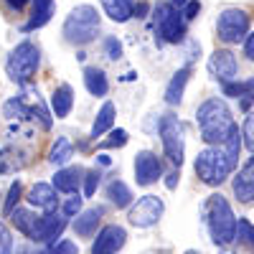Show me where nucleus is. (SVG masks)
Masks as SVG:
<instances>
[{"label":"nucleus","mask_w":254,"mask_h":254,"mask_svg":"<svg viewBox=\"0 0 254 254\" xmlns=\"http://www.w3.org/2000/svg\"><path fill=\"white\" fill-rule=\"evenodd\" d=\"M196 122H198V130H201V140L208 142L211 147H221L239 130L224 99H206L196 110Z\"/></svg>","instance_id":"obj_1"},{"label":"nucleus","mask_w":254,"mask_h":254,"mask_svg":"<svg viewBox=\"0 0 254 254\" xmlns=\"http://www.w3.org/2000/svg\"><path fill=\"white\" fill-rule=\"evenodd\" d=\"M203 219H206V226H208L211 242H214L216 247H229L237 239L239 219L234 216L229 201L221 193L208 196V201L203 203Z\"/></svg>","instance_id":"obj_2"},{"label":"nucleus","mask_w":254,"mask_h":254,"mask_svg":"<svg viewBox=\"0 0 254 254\" xmlns=\"http://www.w3.org/2000/svg\"><path fill=\"white\" fill-rule=\"evenodd\" d=\"M99 33V13L92 5H76L64 20V38L74 46H87Z\"/></svg>","instance_id":"obj_3"},{"label":"nucleus","mask_w":254,"mask_h":254,"mask_svg":"<svg viewBox=\"0 0 254 254\" xmlns=\"http://www.w3.org/2000/svg\"><path fill=\"white\" fill-rule=\"evenodd\" d=\"M3 115L8 120H38L44 130H51V112L46 110L41 94L31 87H23V92L18 97L8 99L3 107Z\"/></svg>","instance_id":"obj_4"},{"label":"nucleus","mask_w":254,"mask_h":254,"mask_svg":"<svg viewBox=\"0 0 254 254\" xmlns=\"http://www.w3.org/2000/svg\"><path fill=\"white\" fill-rule=\"evenodd\" d=\"M38 64H41L38 46L31 44V41H23V44H18L10 51V56L5 61V71H8L10 81H15L18 87H28V81L38 71Z\"/></svg>","instance_id":"obj_5"},{"label":"nucleus","mask_w":254,"mask_h":254,"mask_svg":"<svg viewBox=\"0 0 254 254\" xmlns=\"http://www.w3.org/2000/svg\"><path fill=\"white\" fill-rule=\"evenodd\" d=\"M234 168L237 165L231 163L224 147H206V150L196 155V176L206 186H221Z\"/></svg>","instance_id":"obj_6"},{"label":"nucleus","mask_w":254,"mask_h":254,"mask_svg":"<svg viewBox=\"0 0 254 254\" xmlns=\"http://www.w3.org/2000/svg\"><path fill=\"white\" fill-rule=\"evenodd\" d=\"M155 31L160 33V38L165 44H181L186 38V20L183 13L168 0V3H158L155 5Z\"/></svg>","instance_id":"obj_7"},{"label":"nucleus","mask_w":254,"mask_h":254,"mask_svg":"<svg viewBox=\"0 0 254 254\" xmlns=\"http://www.w3.org/2000/svg\"><path fill=\"white\" fill-rule=\"evenodd\" d=\"M160 140H163L165 158L171 160L176 168H181L183 158H186V132H183V125H181L178 117L165 115L160 120Z\"/></svg>","instance_id":"obj_8"},{"label":"nucleus","mask_w":254,"mask_h":254,"mask_svg":"<svg viewBox=\"0 0 254 254\" xmlns=\"http://www.w3.org/2000/svg\"><path fill=\"white\" fill-rule=\"evenodd\" d=\"M216 31L224 44H239L247 41V31H249V13L242 8H226L219 20H216Z\"/></svg>","instance_id":"obj_9"},{"label":"nucleus","mask_w":254,"mask_h":254,"mask_svg":"<svg viewBox=\"0 0 254 254\" xmlns=\"http://www.w3.org/2000/svg\"><path fill=\"white\" fill-rule=\"evenodd\" d=\"M163 211H165L163 198H158V196H142V198H137L130 206L127 219H130V224L137 226V229H147V226H155L160 221Z\"/></svg>","instance_id":"obj_10"},{"label":"nucleus","mask_w":254,"mask_h":254,"mask_svg":"<svg viewBox=\"0 0 254 254\" xmlns=\"http://www.w3.org/2000/svg\"><path fill=\"white\" fill-rule=\"evenodd\" d=\"M237 56L226 51V49H216L208 56V71L214 79H219L221 84H231L237 79Z\"/></svg>","instance_id":"obj_11"},{"label":"nucleus","mask_w":254,"mask_h":254,"mask_svg":"<svg viewBox=\"0 0 254 254\" xmlns=\"http://www.w3.org/2000/svg\"><path fill=\"white\" fill-rule=\"evenodd\" d=\"M163 176V165L155 153L150 150H140L135 155V181L137 186H153Z\"/></svg>","instance_id":"obj_12"},{"label":"nucleus","mask_w":254,"mask_h":254,"mask_svg":"<svg viewBox=\"0 0 254 254\" xmlns=\"http://www.w3.org/2000/svg\"><path fill=\"white\" fill-rule=\"evenodd\" d=\"M125 242H127V231L117 224H110L97 234L92 244V254H117L125 247Z\"/></svg>","instance_id":"obj_13"},{"label":"nucleus","mask_w":254,"mask_h":254,"mask_svg":"<svg viewBox=\"0 0 254 254\" xmlns=\"http://www.w3.org/2000/svg\"><path fill=\"white\" fill-rule=\"evenodd\" d=\"M234 193L244 203L254 201V155L244 163V168L237 173V178H234Z\"/></svg>","instance_id":"obj_14"},{"label":"nucleus","mask_w":254,"mask_h":254,"mask_svg":"<svg viewBox=\"0 0 254 254\" xmlns=\"http://www.w3.org/2000/svg\"><path fill=\"white\" fill-rule=\"evenodd\" d=\"M64 229H66V216H64V214H46L44 219H41L38 234H36L33 242H44V244H49V242H54V239L61 237V231H64Z\"/></svg>","instance_id":"obj_15"},{"label":"nucleus","mask_w":254,"mask_h":254,"mask_svg":"<svg viewBox=\"0 0 254 254\" xmlns=\"http://www.w3.org/2000/svg\"><path fill=\"white\" fill-rule=\"evenodd\" d=\"M28 203L46 211V214H54L56 208V188L49 186V183H36L31 190H28Z\"/></svg>","instance_id":"obj_16"},{"label":"nucleus","mask_w":254,"mask_h":254,"mask_svg":"<svg viewBox=\"0 0 254 254\" xmlns=\"http://www.w3.org/2000/svg\"><path fill=\"white\" fill-rule=\"evenodd\" d=\"M54 10H56L54 0H31V18L23 26V31L28 33V31H36L41 26H46L51 20V15H54Z\"/></svg>","instance_id":"obj_17"},{"label":"nucleus","mask_w":254,"mask_h":254,"mask_svg":"<svg viewBox=\"0 0 254 254\" xmlns=\"http://www.w3.org/2000/svg\"><path fill=\"white\" fill-rule=\"evenodd\" d=\"M10 219H13V224H15V229L20 231V234H26L28 239H36L41 219H44V216L33 214V211H28V208H15L10 214Z\"/></svg>","instance_id":"obj_18"},{"label":"nucleus","mask_w":254,"mask_h":254,"mask_svg":"<svg viewBox=\"0 0 254 254\" xmlns=\"http://www.w3.org/2000/svg\"><path fill=\"white\" fill-rule=\"evenodd\" d=\"M71 107H74V92H71L69 84H61V87H56L54 94H51V110H54V117H56V120L69 117Z\"/></svg>","instance_id":"obj_19"},{"label":"nucleus","mask_w":254,"mask_h":254,"mask_svg":"<svg viewBox=\"0 0 254 254\" xmlns=\"http://www.w3.org/2000/svg\"><path fill=\"white\" fill-rule=\"evenodd\" d=\"M81 181L84 178H81L79 168H61V171H56V176H54V188L61 190V193H76Z\"/></svg>","instance_id":"obj_20"},{"label":"nucleus","mask_w":254,"mask_h":254,"mask_svg":"<svg viewBox=\"0 0 254 254\" xmlns=\"http://www.w3.org/2000/svg\"><path fill=\"white\" fill-rule=\"evenodd\" d=\"M102 8L115 23H127L135 15V3L132 0H102Z\"/></svg>","instance_id":"obj_21"},{"label":"nucleus","mask_w":254,"mask_h":254,"mask_svg":"<svg viewBox=\"0 0 254 254\" xmlns=\"http://www.w3.org/2000/svg\"><path fill=\"white\" fill-rule=\"evenodd\" d=\"M188 76H190V69L183 66L173 74V79L168 81V87H165V102L168 104H181L183 99V92H186V84H188Z\"/></svg>","instance_id":"obj_22"},{"label":"nucleus","mask_w":254,"mask_h":254,"mask_svg":"<svg viewBox=\"0 0 254 254\" xmlns=\"http://www.w3.org/2000/svg\"><path fill=\"white\" fill-rule=\"evenodd\" d=\"M84 84H87V92L92 97H104L110 92V81L107 76H104L102 69L97 66H89V69H84Z\"/></svg>","instance_id":"obj_23"},{"label":"nucleus","mask_w":254,"mask_h":254,"mask_svg":"<svg viewBox=\"0 0 254 254\" xmlns=\"http://www.w3.org/2000/svg\"><path fill=\"white\" fill-rule=\"evenodd\" d=\"M102 216H104V208H102V206L84 211V214L74 221V231H76L79 237H92L94 231H97V224H99Z\"/></svg>","instance_id":"obj_24"},{"label":"nucleus","mask_w":254,"mask_h":254,"mask_svg":"<svg viewBox=\"0 0 254 254\" xmlns=\"http://www.w3.org/2000/svg\"><path fill=\"white\" fill-rule=\"evenodd\" d=\"M224 94L226 97H237L242 102V107L247 110L249 104L254 102V79L249 81H231V84H224Z\"/></svg>","instance_id":"obj_25"},{"label":"nucleus","mask_w":254,"mask_h":254,"mask_svg":"<svg viewBox=\"0 0 254 254\" xmlns=\"http://www.w3.org/2000/svg\"><path fill=\"white\" fill-rule=\"evenodd\" d=\"M74 155V145L69 137H56V142L51 145V150H49V163L61 168V165H66Z\"/></svg>","instance_id":"obj_26"},{"label":"nucleus","mask_w":254,"mask_h":254,"mask_svg":"<svg viewBox=\"0 0 254 254\" xmlns=\"http://www.w3.org/2000/svg\"><path fill=\"white\" fill-rule=\"evenodd\" d=\"M112 125H115V104H112V102H104L102 110H99L97 117H94L92 137H102L107 130H112Z\"/></svg>","instance_id":"obj_27"},{"label":"nucleus","mask_w":254,"mask_h":254,"mask_svg":"<svg viewBox=\"0 0 254 254\" xmlns=\"http://www.w3.org/2000/svg\"><path fill=\"white\" fill-rule=\"evenodd\" d=\"M107 196H110V201H112L117 208L132 206V193H130V188H127L122 181H112V183L107 186Z\"/></svg>","instance_id":"obj_28"},{"label":"nucleus","mask_w":254,"mask_h":254,"mask_svg":"<svg viewBox=\"0 0 254 254\" xmlns=\"http://www.w3.org/2000/svg\"><path fill=\"white\" fill-rule=\"evenodd\" d=\"M237 239H239L244 247H249V249L254 252V224H252V221L239 219V231H237Z\"/></svg>","instance_id":"obj_29"},{"label":"nucleus","mask_w":254,"mask_h":254,"mask_svg":"<svg viewBox=\"0 0 254 254\" xmlns=\"http://www.w3.org/2000/svg\"><path fill=\"white\" fill-rule=\"evenodd\" d=\"M221 147L226 150V155L231 158V163L237 165V163H239V147H242V135H239V130H237L234 135H231V137H229V140H226Z\"/></svg>","instance_id":"obj_30"},{"label":"nucleus","mask_w":254,"mask_h":254,"mask_svg":"<svg viewBox=\"0 0 254 254\" xmlns=\"http://www.w3.org/2000/svg\"><path fill=\"white\" fill-rule=\"evenodd\" d=\"M20 190H23V186H20V181H15V183L10 186V190H8L5 203H3V214H5V216H10L13 211H15V203H18V198H20Z\"/></svg>","instance_id":"obj_31"},{"label":"nucleus","mask_w":254,"mask_h":254,"mask_svg":"<svg viewBox=\"0 0 254 254\" xmlns=\"http://www.w3.org/2000/svg\"><path fill=\"white\" fill-rule=\"evenodd\" d=\"M242 137H244V145H247V150L254 153V110L247 115L244 120V130H242Z\"/></svg>","instance_id":"obj_32"},{"label":"nucleus","mask_w":254,"mask_h":254,"mask_svg":"<svg viewBox=\"0 0 254 254\" xmlns=\"http://www.w3.org/2000/svg\"><path fill=\"white\" fill-rule=\"evenodd\" d=\"M104 56H107L110 61L122 59V44L117 38H107V41H104Z\"/></svg>","instance_id":"obj_33"},{"label":"nucleus","mask_w":254,"mask_h":254,"mask_svg":"<svg viewBox=\"0 0 254 254\" xmlns=\"http://www.w3.org/2000/svg\"><path fill=\"white\" fill-rule=\"evenodd\" d=\"M127 145V130H112L110 140H104L102 147H125Z\"/></svg>","instance_id":"obj_34"},{"label":"nucleus","mask_w":254,"mask_h":254,"mask_svg":"<svg viewBox=\"0 0 254 254\" xmlns=\"http://www.w3.org/2000/svg\"><path fill=\"white\" fill-rule=\"evenodd\" d=\"M97 186H99V173L97 171L84 173V196H94Z\"/></svg>","instance_id":"obj_35"},{"label":"nucleus","mask_w":254,"mask_h":254,"mask_svg":"<svg viewBox=\"0 0 254 254\" xmlns=\"http://www.w3.org/2000/svg\"><path fill=\"white\" fill-rule=\"evenodd\" d=\"M13 252V239H10V231L8 226L0 221V254H10Z\"/></svg>","instance_id":"obj_36"},{"label":"nucleus","mask_w":254,"mask_h":254,"mask_svg":"<svg viewBox=\"0 0 254 254\" xmlns=\"http://www.w3.org/2000/svg\"><path fill=\"white\" fill-rule=\"evenodd\" d=\"M79 211H81V198H79V193H76V196H71L66 203H64V211H61V214H64V216H76Z\"/></svg>","instance_id":"obj_37"},{"label":"nucleus","mask_w":254,"mask_h":254,"mask_svg":"<svg viewBox=\"0 0 254 254\" xmlns=\"http://www.w3.org/2000/svg\"><path fill=\"white\" fill-rule=\"evenodd\" d=\"M198 10H201V3H198V0H190V3L183 5V18L186 20H193L198 15Z\"/></svg>","instance_id":"obj_38"},{"label":"nucleus","mask_w":254,"mask_h":254,"mask_svg":"<svg viewBox=\"0 0 254 254\" xmlns=\"http://www.w3.org/2000/svg\"><path fill=\"white\" fill-rule=\"evenodd\" d=\"M54 254H79V249H76L74 242H61V244L54 249Z\"/></svg>","instance_id":"obj_39"},{"label":"nucleus","mask_w":254,"mask_h":254,"mask_svg":"<svg viewBox=\"0 0 254 254\" xmlns=\"http://www.w3.org/2000/svg\"><path fill=\"white\" fill-rule=\"evenodd\" d=\"M244 56H247L249 61H254V33H249L247 41H244Z\"/></svg>","instance_id":"obj_40"},{"label":"nucleus","mask_w":254,"mask_h":254,"mask_svg":"<svg viewBox=\"0 0 254 254\" xmlns=\"http://www.w3.org/2000/svg\"><path fill=\"white\" fill-rule=\"evenodd\" d=\"M28 3H31V0H5V5H8L10 10H15V13H18V10H23Z\"/></svg>","instance_id":"obj_41"},{"label":"nucleus","mask_w":254,"mask_h":254,"mask_svg":"<svg viewBox=\"0 0 254 254\" xmlns=\"http://www.w3.org/2000/svg\"><path fill=\"white\" fill-rule=\"evenodd\" d=\"M178 178H181L178 173H171V176H168V181H165V186H168V188H176V183H178Z\"/></svg>","instance_id":"obj_42"},{"label":"nucleus","mask_w":254,"mask_h":254,"mask_svg":"<svg viewBox=\"0 0 254 254\" xmlns=\"http://www.w3.org/2000/svg\"><path fill=\"white\" fill-rule=\"evenodd\" d=\"M171 3H173V5H176V8H183V5H186V3H190V0H171Z\"/></svg>","instance_id":"obj_43"},{"label":"nucleus","mask_w":254,"mask_h":254,"mask_svg":"<svg viewBox=\"0 0 254 254\" xmlns=\"http://www.w3.org/2000/svg\"><path fill=\"white\" fill-rule=\"evenodd\" d=\"M41 254H54V249H46V252H41Z\"/></svg>","instance_id":"obj_44"},{"label":"nucleus","mask_w":254,"mask_h":254,"mask_svg":"<svg viewBox=\"0 0 254 254\" xmlns=\"http://www.w3.org/2000/svg\"><path fill=\"white\" fill-rule=\"evenodd\" d=\"M186 254H198V252H193V249H188V252H186Z\"/></svg>","instance_id":"obj_45"}]
</instances>
